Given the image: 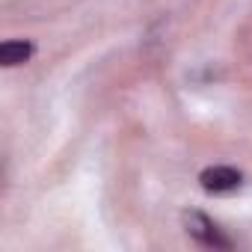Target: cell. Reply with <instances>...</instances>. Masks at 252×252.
I'll return each instance as SVG.
<instances>
[{
  "label": "cell",
  "instance_id": "obj_3",
  "mask_svg": "<svg viewBox=\"0 0 252 252\" xmlns=\"http://www.w3.org/2000/svg\"><path fill=\"white\" fill-rule=\"evenodd\" d=\"M30 57H33V45L24 42V39H9V42L0 45V63H3L6 68L21 65V63H27Z\"/></svg>",
  "mask_w": 252,
  "mask_h": 252
},
{
  "label": "cell",
  "instance_id": "obj_2",
  "mask_svg": "<svg viewBox=\"0 0 252 252\" xmlns=\"http://www.w3.org/2000/svg\"><path fill=\"white\" fill-rule=\"evenodd\" d=\"M199 181H202V187H205L208 193H231V190L240 187L243 175H240L234 166H208V169L199 175Z\"/></svg>",
  "mask_w": 252,
  "mask_h": 252
},
{
  "label": "cell",
  "instance_id": "obj_1",
  "mask_svg": "<svg viewBox=\"0 0 252 252\" xmlns=\"http://www.w3.org/2000/svg\"><path fill=\"white\" fill-rule=\"evenodd\" d=\"M184 225H187V234L190 237H196L199 243H205V246H214V249H231V240L205 217V214H199V211H187L184 214Z\"/></svg>",
  "mask_w": 252,
  "mask_h": 252
}]
</instances>
